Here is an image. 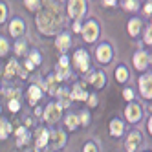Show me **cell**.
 I'll return each mask as SVG.
<instances>
[{
	"label": "cell",
	"instance_id": "obj_1",
	"mask_svg": "<svg viewBox=\"0 0 152 152\" xmlns=\"http://www.w3.org/2000/svg\"><path fill=\"white\" fill-rule=\"evenodd\" d=\"M59 22H62V15L59 11L57 4H50L48 11H42L37 17V26H39V29L42 33H53V31H55V26Z\"/></svg>",
	"mask_w": 152,
	"mask_h": 152
},
{
	"label": "cell",
	"instance_id": "obj_2",
	"mask_svg": "<svg viewBox=\"0 0 152 152\" xmlns=\"http://www.w3.org/2000/svg\"><path fill=\"white\" fill-rule=\"evenodd\" d=\"M61 114H62V108L55 103H51L50 106H46V112H44V119L46 123H57L61 119Z\"/></svg>",
	"mask_w": 152,
	"mask_h": 152
},
{
	"label": "cell",
	"instance_id": "obj_3",
	"mask_svg": "<svg viewBox=\"0 0 152 152\" xmlns=\"http://www.w3.org/2000/svg\"><path fill=\"white\" fill-rule=\"evenodd\" d=\"M68 13L72 18H81L84 15V0H70L68 2Z\"/></svg>",
	"mask_w": 152,
	"mask_h": 152
},
{
	"label": "cell",
	"instance_id": "obj_4",
	"mask_svg": "<svg viewBox=\"0 0 152 152\" xmlns=\"http://www.w3.org/2000/svg\"><path fill=\"white\" fill-rule=\"evenodd\" d=\"M83 35H84V40H86V42H94V40L97 39V35H99V28H97V24L94 22V20H90V22L84 24Z\"/></svg>",
	"mask_w": 152,
	"mask_h": 152
},
{
	"label": "cell",
	"instance_id": "obj_5",
	"mask_svg": "<svg viewBox=\"0 0 152 152\" xmlns=\"http://www.w3.org/2000/svg\"><path fill=\"white\" fill-rule=\"evenodd\" d=\"M139 88H141V95L145 99H150V95H152V77L150 75H143L139 79Z\"/></svg>",
	"mask_w": 152,
	"mask_h": 152
},
{
	"label": "cell",
	"instance_id": "obj_6",
	"mask_svg": "<svg viewBox=\"0 0 152 152\" xmlns=\"http://www.w3.org/2000/svg\"><path fill=\"white\" fill-rule=\"evenodd\" d=\"M75 64H77V68H79L81 72H86V70H88L90 59H88V53H86L84 50L75 51Z\"/></svg>",
	"mask_w": 152,
	"mask_h": 152
},
{
	"label": "cell",
	"instance_id": "obj_7",
	"mask_svg": "<svg viewBox=\"0 0 152 152\" xmlns=\"http://www.w3.org/2000/svg\"><path fill=\"white\" fill-rule=\"evenodd\" d=\"M97 59H99V62H110L112 59V48L108 44H101L99 48H97Z\"/></svg>",
	"mask_w": 152,
	"mask_h": 152
},
{
	"label": "cell",
	"instance_id": "obj_8",
	"mask_svg": "<svg viewBox=\"0 0 152 152\" xmlns=\"http://www.w3.org/2000/svg\"><path fill=\"white\" fill-rule=\"evenodd\" d=\"M139 143H141L139 132H130V136L126 137V150L128 152H136L137 147H139Z\"/></svg>",
	"mask_w": 152,
	"mask_h": 152
},
{
	"label": "cell",
	"instance_id": "obj_9",
	"mask_svg": "<svg viewBox=\"0 0 152 152\" xmlns=\"http://www.w3.org/2000/svg\"><path fill=\"white\" fill-rule=\"evenodd\" d=\"M126 117H128V121H132V123H136V121H139V117H141V108L134 103V104H128L126 106Z\"/></svg>",
	"mask_w": 152,
	"mask_h": 152
},
{
	"label": "cell",
	"instance_id": "obj_10",
	"mask_svg": "<svg viewBox=\"0 0 152 152\" xmlns=\"http://www.w3.org/2000/svg\"><path fill=\"white\" fill-rule=\"evenodd\" d=\"M134 64H136L137 70H145L147 64H148V55H147L145 51H137L136 55H134Z\"/></svg>",
	"mask_w": 152,
	"mask_h": 152
},
{
	"label": "cell",
	"instance_id": "obj_11",
	"mask_svg": "<svg viewBox=\"0 0 152 152\" xmlns=\"http://www.w3.org/2000/svg\"><path fill=\"white\" fill-rule=\"evenodd\" d=\"M9 31H11V35L17 39V37H20L24 33V22L20 18H15L13 22H11V26H9Z\"/></svg>",
	"mask_w": 152,
	"mask_h": 152
},
{
	"label": "cell",
	"instance_id": "obj_12",
	"mask_svg": "<svg viewBox=\"0 0 152 152\" xmlns=\"http://www.w3.org/2000/svg\"><path fill=\"white\" fill-rule=\"evenodd\" d=\"M28 101H29V104H35L40 97H42V92H40V88L37 84H33V86H29V90H28Z\"/></svg>",
	"mask_w": 152,
	"mask_h": 152
},
{
	"label": "cell",
	"instance_id": "obj_13",
	"mask_svg": "<svg viewBox=\"0 0 152 152\" xmlns=\"http://www.w3.org/2000/svg\"><path fill=\"white\" fill-rule=\"evenodd\" d=\"M70 35H66V33H62V35H59L57 37V40H55V46L61 50V51H66L68 48H70Z\"/></svg>",
	"mask_w": 152,
	"mask_h": 152
},
{
	"label": "cell",
	"instance_id": "obj_14",
	"mask_svg": "<svg viewBox=\"0 0 152 152\" xmlns=\"http://www.w3.org/2000/svg\"><path fill=\"white\" fill-rule=\"evenodd\" d=\"M110 132H112V136H121L123 134V123L119 121V119H114L110 123Z\"/></svg>",
	"mask_w": 152,
	"mask_h": 152
},
{
	"label": "cell",
	"instance_id": "obj_15",
	"mask_svg": "<svg viewBox=\"0 0 152 152\" xmlns=\"http://www.w3.org/2000/svg\"><path fill=\"white\" fill-rule=\"evenodd\" d=\"M50 139V132H46V130H40L39 132V139H37V148H42Z\"/></svg>",
	"mask_w": 152,
	"mask_h": 152
},
{
	"label": "cell",
	"instance_id": "obj_16",
	"mask_svg": "<svg viewBox=\"0 0 152 152\" xmlns=\"http://www.w3.org/2000/svg\"><path fill=\"white\" fill-rule=\"evenodd\" d=\"M72 97H73V99H86V92L83 90V84H75Z\"/></svg>",
	"mask_w": 152,
	"mask_h": 152
},
{
	"label": "cell",
	"instance_id": "obj_17",
	"mask_svg": "<svg viewBox=\"0 0 152 152\" xmlns=\"http://www.w3.org/2000/svg\"><path fill=\"white\" fill-rule=\"evenodd\" d=\"M9 130H11L9 123L6 121V119H2V121H0V139H6L7 134H9Z\"/></svg>",
	"mask_w": 152,
	"mask_h": 152
},
{
	"label": "cell",
	"instance_id": "obj_18",
	"mask_svg": "<svg viewBox=\"0 0 152 152\" xmlns=\"http://www.w3.org/2000/svg\"><path fill=\"white\" fill-rule=\"evenodd\" d=\"M115 77H117V81H119V83H125V81L128 79V72H126V68L119 66V68L115 70Z\"/></svg>",
	"mask_w": 152,
	"mask_h": 152
},
{
	"label": "cell",
	"instance_id": "obj_19",
	"mask_svg": "<svg viewBox=\"0 0 152 152\" xmlns=\"http://www.w3.org/2000/svg\"><path fill=\"white\" fill-rule=\"evenodd\" d=\"M128 31H130V35H137L139 33V20H130L128 22Z\"/></svg>",
	"mask_w": 152,
	"mask_h": 152
},
{
	"label": "cell",
	"instance_id": "obj_20",
	"mask_svg": "<svg viewBox=\"0 0 152 152\" xmlns=\"http://www.w3.org/2000/svg\"><path fill=\"white\" fill-rule=\"evenodd\" d=\"M48 92L50 94H57V77H48Z\"/></svg>",
	"mask_w": 152,
	"mask_h": 152
},
{
	"label": "cell",
	"instance_id": "obj_21",
	"mask_svg": "<svg viewBox=\"0 0 152 152\" xmlns=\"http://www.w3.org/2000/svg\"><path fill=\"white\" fill-rule=\"evenodd\" d=\"M17 68H18L17 66V61H9L7 62V70H6V77H11V75L17 72Z\"/></svg>",
	"mask_w": 152,
	"mask_h": 152
},
{
	"label": "cell",
	"instance_id": "obj_22",
	"mask_svg": "<svg viewBox=\"0 0 152 152\" xmlns=\"http://www.w3.org/2000/svg\"><path fill=\"white\" fill-rule=\"evenodd\" d=\"M92 83L97 86V88H101V86H104V75L103 73H95V77L92 79Z\"/></svg>",
	"mask_w": 152,
	"mask_h": 152
},
{
	"label": "cell",
	"instance_id": "obj_23",
	"mask_svg": "<svg viewBox=\"0 0 152 152\" xmlns=\"http://www.w3.org/2000/svg\"><path fill=\"white\" fill-rule=\"evenodd\" d=\"M77 123H79V119L75 117V115H68V117H66V125H68V128H70V130H75Z\"/></svg>",
	"mask_w": 152,
	"mask_h": 152
},
{
	"label": "cell",
	"instance_id": "obj_24",
	"mask_svg": "<svg viewBox=\"0 0 152 152\" xmlns=\"http://www.w3.org/2000/svg\"><path fill=\"white\" fill-rule=\"evenodd\" d=\"M17 136H20V141L18 145H24L28 141V134H26V128H17Z\"/></svg>",
	"mask_w": 152,
	"mask_h": 152
},
{
	"label": "cell",
	"instance_id": "obj_25",
	"mask_svg": "<svg viewBox=\"0 0 152 152\" xmlns=\"http://www.w3.org/2000/svg\"><path fill=\"white\" fill-rule=\"evenodd\" d=\"M51 136L55 137V145H57V147H59V145H64V141H66V139H64V134L59 132V130H57V132H53Z\"/></svg>",
	"mask_w": 152,
	"mask_h": 152
},
{
	"label": "cell",
	"instance_id": "obj_26",
	"mask_svg": "<svg viewBox=\"0 0 152 152\" xmlns=\"http://www.w3.org/2000/svg\"><path fill=\"white\" fill-rule=\"evenodd\" d=\"M24 50H26V42H24V40H18V42H17V46H15L17 55H22V53H24Z\"/></svg>",
	"mask_w": 152,
	"mask_h": 152
},
{
	"label": "cell",
	"instance_id": "obj_27",
	"mask_svg": "<svg viewBox=\"0 0 152 152\" xmlns=\"http://www.w3.org/2000/svg\"><path fill=\"white\" fill-rule=\"evenodd\" d=\"M125 7L128 9V11H136V9H137V2H136V0H126Z\"/></svg>",
	"mask_w": 152,
	"mask_h": 152
},
{
	"label": "cell",
	"instance_id": "obj_28",
	"mask_svg": "<svg viewBox=\"0 0 152 152\" xmlns=\"http://www.w3.org/2000/svg\"><path fill=\"white\" fill-rule=\"evenodd\" d=\"M7 53V40L0 37V55H6Z\"/></svg>",
	"mask_w": 152,
	"mask_h": 152
},
{
	"label": "cell",
	"instance_id": "obj_29",
	"mask_svg": "<svg viewBox=\"0 0 152 152\" xmlns=\"http://www.w3.org/2000/svg\"><path fill=\"white\" fill-rule=\"evenodd\" d=\"M29 62H33V66H35V64H39V62H40V55H39L37 51H33V53H31V55H29Z\"/></svg>",
	"mask_w": 152,
	"mask_h": 152
},
{
	"label": "cell",
	"instance_id": "obj_30",
	"mask_svg": "<svg viewBox=\"0 0 152 152\" xmlns=\"http://www.w3.org/2000/svg\"><path fill=\"white\" fill-rule=\"evenodd\" d=\"M26 7L28 9H37L39 7V0H26Z\"/></svg>",
	"mask_w": 152,
	"mask_h": 152
},
{
	"label": "cell",
	"instance_id": "obj_31",
	"mask_svg": "<svg viewBox=\"0 0 152 152\" xmlns=\"http://www.w3.org/2000/svg\"><path fill=\"white\" fill-rule=\"evenodd\" d=\"M6 15H7V9L4 4H0V22H4L6 20Z\"/></svg>",
	"mask_w": 152,
	"mask_h": 152
},
{
	"label": "cell",
	"instance_id": "obj_32",
	"mask_svg": "<svg viewBox=\"0 0 152 152\" xmlns=\"http://www.w3.org/2000/svg\"><path fill=\"white\" fill-rule=\"evenodd\" d=\"M9 110H11V112H18V110H20L18 101H11V103H9Z\"/></svg>",
	"mask_w": 152,
	"mask_h": 152
},
{
	"label": "cell",
	"instance_id": "obj_33",
	"mask_svg": "<svg viewBox=\"0 0 152 152\" xmlns=\"http://www.w3.org/2000/svg\"><path fill=\"white\" fill-rule=\"evenodd\" d=\"M84 152H97V147L94 143H86L84 145Z\"/></svg>",
	"mask_w": 152,
	"mask_h": 152
},
{
	"label": "cell",
	"instance_id": "obj_34",
	"mask_svg": "<svg viewBox=\"0 0 152 152\" xmlns=\"http://www.w3.org/2000/svg\"><path fill=\"white\" fill-rule=\"evenodd\" d=\"M81 121H83V125H88V121H90V114H88V112H83V114H81Z\"/></svg>",
	"mask_w": 152,
	"mask_h": 152
},
{
	"label": "cell",
	"instance_id": "obj_35",
	"mask_svg": "<svg viewBox=\"0 0 152 152\" xmlns=\"http://www.w3.org/2000/svg\"><path fill=\"white\" fill-rule=\"evenodd\" d=\"M123 95H125V99H128V101H132V97H134V94H132V90H130V88H126L123 92Z\"/></svg>",
	"mask_w": 152,
	"mask_h": 152
},
{
	"label": "cell",
	"instance_id": "obj_36",
	"mask_svg": "<svg viewBox=\"0 0 152 152\" xmlns=\"http://www.w3.org/2000/svg\"><path fill=\"white\" fill-rule=\"evenodd\" d=\"M59 66H68V57H66V55H62V57H61Z\"/></svg>",
	"mask_w": 152,
	"mask_h": 152
},
{
	"label": "cell",
	"instance_id": "obj_37",
	"mask_svg": "<svg viewBox=\"0 0 152 152\" xmlns=\"http://www.w3.org/2000/svg\"><path fill=\"white\" fill-rule=\"evenodd\" d=\"M145 42H147V44H150V42H152V39H150V28L147 29V35H145Z\"/></svg>",
	"mask_w": 152,
	"mask_h": 152
},
{
	"label": "cell",
	"instance_id": "obj_38",
	"mask_svg": "<svg viewBox=\"0 0 152 152\" xmlns=\"http://www.w3.org/2000/svg\"><path fill=\"white\" fill-rule=\"evenodd\" d=\"M86 99H88V104H90V106H94V104L97 103V99H95L94 95H92V97H86Z\"/></svg>",
	"mask_w": 152,
	"mask_h": 152
},
{
	"label": "cell",
	"instance_id": "obj_39",
	"mask_svg": "<svg viewBox=\"0 0 152 152\" xmlns=\"http://www.w3.org/2000/svg\"><path fill=\"white\" fill-rule=\"evenodd\" d=\"M73 31H81V24H79V22L73 24Z\"/></svg>",
	"mask_w": 152,
	"mask_h": 152
},
{
	"label": "cell",
	"instance_id": "obj_40",
	"mask_svg": "<svg viewBox=\"0 0 152 152\" xmlns=\"http://www.w3.org/2000/svg\"><path fill=\"white\" fill-rule=\"evenodd\" d=\"M150 11H152V7H150V4H147V6H145V13L150 15Z\"/></svg>",
	"mask_w": 152,
	"mask_h": 152
},
{
	"label": "cell",
	"instance_id": "obj_41",
	"mask_svg": "<svg viewBox=\"0 0 152 152\" xmlns=\"http://www.w3.org/2000/svg\"><path fill=\"white\" fill-rule=\"evenodd\" d=\"M104 4H106V6H114L115 0H104Z\"/></svg>",
	"mask_w": 152,
	"mask_h": 152
}]
</instances>
